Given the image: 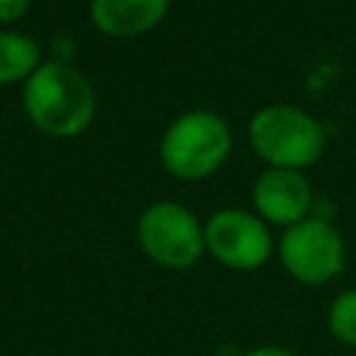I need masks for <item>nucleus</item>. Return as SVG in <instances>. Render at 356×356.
Wrapping results in <instances>:
<instances>
[{"label":"nucleus","mask_w":356,"mask_h":356,"mask_svg":"<svg viewBox=\"0 0 356 356\" xmlns=\"http://www.w3.org/2000/svg\"><path fill=\"white\" fill-rule=\"evenodd\" d=\"M228 122L211 108L181 111L159 139V161L178 181H203L231 156Z\"/></svg>","instance_id":"obj_2"},{"label":"nucleus","mask_w":356,"mask_h":356,"mask_svg":"<svg viewBox=\"0 0 356 356\" xmlns=\"http://www.w3.org/2000/svg\"><path fill=\"white\" fill-rule=\"evenodd\" d=\"M239 356H298V353L286 345H256V348L242 350Z\"/></svg>","instance_id":"obj_12"},{"label":"nucleus","mask_w":356,"mask_h":356,"mask_svg":"<svg viewBox=\"0 0 356 356\" xmlns=\"http://www.w3.org/2000/svg\"><path fill=\"white\" fill-rule=\"evenodd\" d=\"M42 47L33 36L3 28L0 31V86L25 83L42 67Z\"/></svg>","instance_id":"obj_9"},{"label":"nucleus","mask_w":356,"mask_h":356,"mask_svg":"<svg viewBox=\"0 0 356 356\" xmlns=\"http://www.w3.org/2000/svg\"><path fill=\"white\" fill-rule=\"evenodd\" d=\"M206 253L239 273L264 267L275 253V239L270 225L253 209H217L203 220Z\"/></svg>","instance_id":"obj_6"},{"label":"nucleus","mask_w":356,"mask_h":356,"mask_svg":"<svg viewBox=\"0 0 356 356\" xmlns=\"http://www.w3.org/2000/svg\"><path fill=\"white\" fill-rule=\"evenodd\" d=\"M325 325L334 342L342 348H356V286L334 295L325 312Z\"/></svg>","instance_id":"obj_10"},{"label":"nucleus","mask_w":356,"mask_h":356,"mask_svg":"<svg viewBox=\"0 0 356 356\" xmlns=\"http://www.w3.org/2000/svg\"><path fill=\"white\" fill-rule=\"evenodd\" d=\"M275 253L286 275L306 286H323L334 281L348 261L345 236L331 220L317 214L284 228L275 242Z\"/></svg>","instance_id":"obj_5"},{"label":"nucleus","mask_w":356,"mask_h":356,"mask_svg":"<svg viewBox=\"0 0 356 356\" xmlns=\"http://www.w3.org/2000/svg\"><path fill=\"white\" fill-rule=\"evenodd\" d=\"M28 122L53 139L81 136L97 114V95L92 81L72 64L42 61V67L22 83L19 92Z\"/></svg>","instance_id":"obj_1"},{"label":"nucleus","mask_w":356,"mask_h":356,"mask_svg":"<svg viewBox=\"0 0 356 356\" xmlns=\"http://www.w3.org/2000/svg\"><path fill=\"white\" fill-rule=\"evenodd\" d=\"M250 203L253 211L275 228H289L312 214L314 192L309 178L300 170H281L267 167L259 172V178L250 186Z\"/></svg>","instance_id":"obj_7"},{"label":"nucleus","mask_w":356,"mask_h":356,"mask_svg":"<svg viewBox=\"0 0 356 356\" xmlns=\"http://www.w3.org/2000/svg\"><path fill=\"white\" fill-rule=\"evenodd\" d=\"M33 0H0V25H11L28 14Z\"/></svg>","instance_id":"obj_11"},{"label":"nucleus","mask_w":356,"mask_h":356,"mask_svg":"<svg viewBox=\"0 0 356 356\" xmlns=\"http://www.w3.org/2000/svg\"><path fill=\"white\" fill-rule=\"evenodd\" d=\"M170 11V0H89V22L111 39H134L153 31Z\"/></svg>","instance_id":"obj_8"},{"label":"nucleus","mask_w":356,"mask_h":356,"mask_svg":"<svg viewBox=\"0 0 356 356\" xmlns=\"http://www.w3.org/2000/svg\"><path fill=\"white\" fill-rule=\"evenodd\" d=\"M248 142L267 167L306 170L325 150V134L317 117L295 103H267L248 122Z\"/></svg>","instance_id":"obj_3"},{"label":"nucleus","mask_w":356,"mask_h":356,"mask_svg":"<svg viewBox=\"0 0 356 356\" xmlns=\"http://www.w3.org/2000/svg\"><path fill=\"white\" fill-rule=\"evenodd\" d=\"M139 250L164 270H189L206 256L203 220L178 200L147 203L134 225Z\"/></svg>","instance_id":"obj_4"}]
</instances>
